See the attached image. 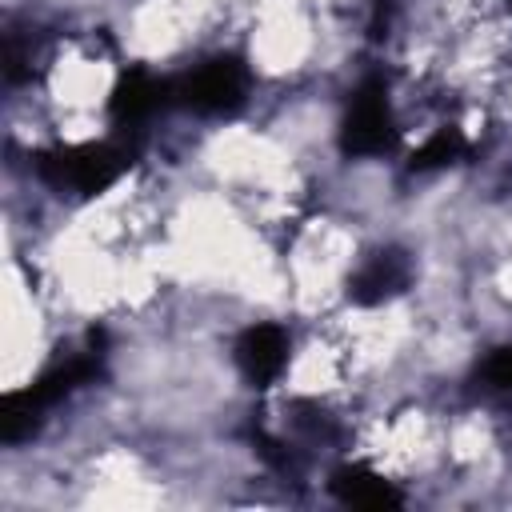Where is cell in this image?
Listing matches in <instances>:
<instances>
[{"mask_svg": "<svg viewBox=\"0 0 512 512\" xmlns=\"http://www.w3.org/2000/svg\"><path fill=\"white\" fill-rule=\"evenodd\" d=\"M100 360H104L100 336H88V344H84L80 352L64 356V360L52 364L48 372H40L36 384H28V388H20V392H8L4 404H0V440H4V444H16V440L32 436L36 424H40V412L52 408L56 400L72 396L80 384H88V380L100 372Z\"/></svg>", "mask_w": 512, "mask_h": 512, "instance_id": "obj_1", "label": "cell"}, {"mask_svg": "<svg viewBox=\"0 0 512 512\" xmlns=\"http://www.w3.org/2000/svg\"><path fill=\"white\" fill-rule=\"evenodd\" d=\"M136 148L124 140H104V144H76V148H56L44 152L36 160V172L60 188V192H76V196H96L108 184H116L128 164H132Z\"/></svg>", "mask_w": 512, "mask_h": 512, "instance_id": "obj_2", "label": "cell"}, {"mask_svg": "<svg viewBox=\"0 0 512 512\" xmlns=\"http://www.w3.org/2000/svg\"><path fill=\"white\" fill-rule=\"evenodd\" d=\"M340 144L344 152L352 156H380L396 144V128H392V108H388V96H384V84L380 80H368L352 104H348V116H344V132H340Z\"/></svg>", "mask_w": 512, "mask_h": 512, "instance_id": "obj_3", "label": "cell"}, {"mask_svg": "<svg viewBox=\"0 0 512 512\" xmlns=\"http://www.w3.org/2000/svg\"><path fill=\"white\" fill-rule=\"evenodd\" d=\"M244 68L232 56H216L208 64H200L196 72H188L172 92L180 96V104L196 108V112H232L244 100Z\"/></svg>", "mask_w": 512, "mask_h": 512, "instance_id": "obj_4", "label": "cell"}, {"mask_svg": "<svg viewBox=\"0 0 512 512\" xmlns=\"http://www.w3.org/2000/svg\"><path fill=\"white\" fill-rule=\"evenodd\" d=\"M236 364L252 384H272L288 364V336L280 324H252L236 340Z\"/></svg>", "mask_w": 512, "mask_h": 512, "instance_id": "obj_5", "label": "cell"}, {"mask_svg": "<svg viewBox=\"0 0 512 512\" xmlns=\"http://www.w3.org/2000/svg\"><path fill=\"white\" fill-rule=\"evenodd\" d=\"M168 96H172V88H168L164 80H156V76L144 72V68H132V72L120 76V84H116V92H112V120H116L120 128L144 124L156 108L168 104Z\"/></svg>", "mask_w": 512, "mask_h": 512, "instance_id": "obj_6", "label": "cell"}, {"mask_svg": "<svg viewBox=\"0 0 512 512\" xmlns=\"http://www.w3.org/2000/svg\"><path fill=\"white\" fill-rule=\"evenodd\" d=\"M408 284V260L400 252H380L372 256L352 280H348V296L356 304H380L388 296H396Z\"/></svg>", "mask_w": 512, "mask_h": 512, "instance_id": "obj_7", "label": "cell"}, {"mask_svg": "<svg viewBox=\"0 0 512 512\" xmlns=\"http://www.w3.org/2000/svg\"><path fill=\"white\" fill-rule=\"evenodd\" d=\"M332 492H336V500H344L352 508H396L400 504V492L384 476L356 468V464L332 472Z\"/></svg>", "mask_w": 512, "mask_h": 512, "instance_id": "obj_8", "label": "cell"}, {"mask_svg": "<svg viewBox=\"0 0 512 512\" xmlns=\"http://www.w3.org/2000/svg\"><path fill=\"white\" fill-rule=\"evenodd\" d=\"M460 152H464V140H460L456 132H436V136L412 156V168H440V164L456 160Z\"/></svg>", "mask_w": 512, "mask_h": 512, "instance_id": "obj_9", "label": "cell"}, {"mask_svg": "<svg viewBox=\"0 0 512 512\" xmlns=\"http://www.w3.org/2000/svg\"><path fill=\"white\" fill-rule=\"evenodd\" d=\"M484 376H488L496 388H512V348H500V352L484 364Z\"/></svg>", "mask_w": 512, "mask_h": 512, "instance_id": "obj_10", "label": "cell"}]
</instances>
